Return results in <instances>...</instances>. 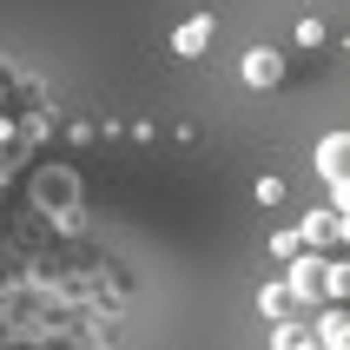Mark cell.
<instances>
[{
	"label": "cell",
	"mask_w": 350,
	"mask_h": 350,
	"mask_svg": "<svg viewBox=\"0 0 350 350\" xmlns=\"http://www.w3.org/2000/svg\"><path fill=\"white\" fill-rule=\"evenodd\" d=\"M252 79H278V59L271 53H252Z\"/></svg>",
	"instance_id": "cell-2"
},
{
	"label": "cell",
	"mask_w": 350,
	"mask_h": 350,
	"mask_svg": "<svg viewBox=\"0 0 350 350\" xmlns=\"http://www.w3.org/2000/svg\"><path fill=\"white\" fill-rule=\"evenodd\" d=\"M317 165L331 172V185H337V198H344V139H331L324 152H317Z\"/></svg>",
	"instance_id": "cell-1"
}]
</instances>
